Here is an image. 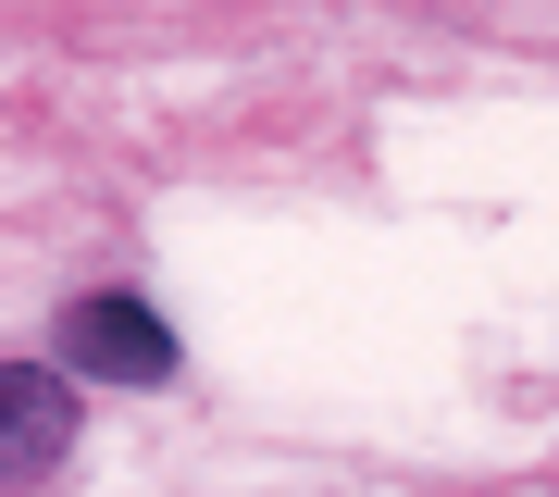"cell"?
Instances as JSON below:
<instances>
[{"instance_id":"cell-2","label":"cell","mask_w":559,"mask_h":497,"mask_svg":"<svg viewBox=\"0 0 559 497\" xmlns=\"http://www.w3.org/2000/svg\"><path fill=\"white\" fill-rule=\"evenodd\" d=\"M62 448H75V386H50V374H25V360H0V497H25Z\"/></svg>"},{"instance_id":"cell-1","label":"cell","mask_w":559,"mask_h":497,"mask_svg":"<svg viewBox=\"0 0 559 497\" xmlns=\"http://www.w3.org/2000/svg\"><path fill=\"white\" fill-rule=\"evenodd\" d=\"M62 360L87 386H175V323L138 311V298H75L62 311Z\"/></svg>"}]
</instances>
